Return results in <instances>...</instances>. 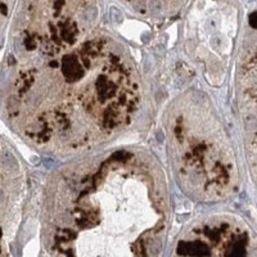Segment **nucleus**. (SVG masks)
<instances>
[{"label":"nucleus","instance_id":"obj_1","mask_svg":"<svg viewBox=\"0 0 257 257\" xmlns=\"http://www.w3.org/2000/svg\"><path fill=\"white\" fill-rule=\"evenodd\" d=\"M64 7L16 39L5 84L8 121L28 143L80 152L130 126L141 87L130 57L104 36H87Z\"/></svg>","mask_w":257,"mask_h":257},{"label":"nucleus","instance_id":"obj_3","mask_svg":"<svg viewBox=\"0 0 257 257\" xmlns=\"http://www.w3.org/2000/svg\"><path fill=\"white\" fill-rule=\"evenodd\" d=\"M170 121L171 154L185 190L200 199H217L228 192L233 167L224 148L221 129L197 100L181 104Z\"/></svg>","mask_w":257,"mask_h":257},{"label":"nucleus","instance_id":"obj_2","mask_svg":"<svg viewBox=\"0 0 257 257\" xmlns=\"http://www.w3.org/2000/svg\"><path fill=\"white\" fill-rule=\"evenodd\" d=\"M168 206L152 160L120 150L62 170L46 199L52 257H161Z\"/></svg>","mask_w":257,"mask_h":257},{"label":"nucleus","instance_id":"obj_4","mask_svg":"<svg viewBox=\"0 0 257 257\" xmlns=\"http://www.w3.org/2000/svg\"><path fill=\"white\" fill-rule=\"evenodd\" d=\"M246 230L221 215L203 217L179 237L171 257H251Z\"/></svg>","mask_w":257,"mask_h":257}]
</instances>
